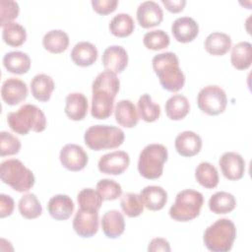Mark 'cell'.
Segmentation results:
<instances>
[{
    "instance_id": "obj_9",
    "label": "cell",
    "mask_w": 252,
    "mask_h": 252,
    "mask_svg": "<svg viewBox=\"0 0 252 252\" xmlns=\"http://www.w3.org/2000/svg\"><path fill=\"white\" fill-rule=\"evenodd\" d=\"M199 109L208 115H219L225 110L227 97L225 92L217 85H209L200 90L197 96Z\"/></svg>"
},
{
    "instance_id": "obj_5",
    "label": "cell",
    "mask_w": 252,
    "mask_h": 252,
    "mask_svg": "<svg viewBox=\"0 0 252 252\" xmlns=\"http://www.w3.org/2000/svg\"><path fill=\"white\" fill-rule=\"evenodd\" d=\"M124 132L113 125H93L84 135L85 144L93 151L114 149L124 142Z\"/></svg>"
},
{
    "instance_id": "obj_27",
    "label": "cell",
    "mask_w": 252,
    "mask_h": 252,
    "mask_svg": "<svg viewBox=\"0 0 252 252\" xmlns=\"http://www.w3.org/2000/svg\"><path fill=\"white\" fill-rule=\"evenodd\" d=\"M31 64L30 56L22 51H10L3 57L4 67L12 74H26L30 70Z\"/></svg>"
},
{
    "instance_id": "obj_41",
    "label": "cell",
    "mask_w": 252,
    "mask_h": 252,
    "mask_svg": "<svg viewBox=\"0 0 252 252\" xmlns=\"http://www.w3.org/2000/svg\"><path fill=\"white\" fill-rule=\"evenodd\" d=\"M21 142L18 137L7 131L0 133V156H13L20 152Z\"/></svg>"
},
{
    "instance_id": "obj_21",
    "label": "cell",
    "mask_w": 252,
    "mask_h": 252,
    "mask_svg": "<svg viewBox=\"0 0 252 252\" xmlns=\"http://www.w3.org/2000/svg\"><path fill=\"white\" fill-rule=\"evenodd\" d=\"M65 114L74 121L83 120L88 112V98L82 93H70L65 99Z\"/></svg>"
},
{
    "instance_id": "obj_33",
    "label": "cell",
    "mask_w": 252,
    "mask_h": 252,
    "mask_svg": "<svg viewBox=\"0 0 252 252\" xmlns=\"http://www.w3.org/2000/svg\"><path fill=\"white\" fill-rule=\"evenodd\" d=\"M135 29L133 18L126 13H119L115 15L109 23L110 32L117 37L129 36Z\"/></svg>"
},
{
    "instance_id": "obj_19",
    "label": "cell",
    "mask_w": 252,
    "mask_h": 252,
    "mask_svg": "<svg viewBox=\"0 0 252 252\" xmlns=\"http://www.w3.org/2000/svg\"><path fill=\"white\" fill-rule=\"evenodd\" d=\"M75 209L73 200L65 194H58L51 197L47 203V211L52 219L65 220L71 217Z\"/></svg>"
},
{
    "instance_id": "obj_35",
    "label": "cell",
    "mask_w": 252,
    "mask_h": 252,
    "mask_svg": "<svg viewBox=\"0 0 252 252\" xmlns=\"http://www.w3.org/2000/svg\"><path fill=\"white\" fill-rule=\"evenodd\" d=\"M19 212L28 220L38 218L42 213V207L37 197L32 193L25 194L19 201Z\"/></svg>"
},
{
    "instance_id": "obj_32",
    "label": "cell",
    "mask_w": 252,
    "mask_h": 252,
    "mask_svg": "<svg viewBox=\"0 0 252 252\" xmlns=\"http://www.w3.org/2000/svg\"><path fill=\"white\" fill-rule=\"evenodd\" d=\"M195 178L200 185L205 188H215L220 181L217 168L208 161L199 163L195 169Z\"/></svg>"
},
{
    "instance_id": "obj_24",
    "label": "cell",
    "mask_w": 252,
    "mask_h": 252,
    "mask_svg": "<svg viewBox=\"0 0 252 252\" xmlns=\"http://www.w3.org/2000/svg\"><path fill=\"white\" fill-rule=\"evenodd\" d=\"M97 49L95 45L89 41H80L75 44L71 51L72 61L80 67L93 65L97 59Z\"/></svg>"
},
{
    "instance_id": "obj_8",
    "label": "cell",
    "mask_w": 252,
    "mask_h": 252,
    "mask_svg": "<svg viewBox=\"0 0 252 252\" xmlns=\"http://www.w3.org/2000/svg\"><path fill=\"white\" fill-rule=\"evenodd\" d=\"M168 158L167 149L161 144L146 146L139 156L138 171L147 179H158L163 171V164Z\"/></svg>"
},
{
    "instance_id": "obj_25",
    "label": "cell",
    "mask_w": 252,
    "mask_h": 252,
    "mask_svg": "<svg viewBox=\"0 0 252 252\" xmlns=\"http://www.w3.org/2000/svg\"><path fill=\"white\" fill-rule=\"evenodd\" d=\"M55 85L53 79L46 74H37L31 81V92L38 101L45 102L50 99Z\"/></svg>"
},
{
    "instance_id": "obj_3",
    "label": "cell",
    "mask_w": 252,
    "mask_h": 252,
    "mask_svg": "<svg viewBox=\"0 0 252 252\" xmlns=\"http://www.w3.org/2000/svg\"><path fill=\"white\" fill-rule=\"evenodd\" d=\"M9 127L17 134L27 135L31 130L42 132L46 128V118L43 111L34 104H24L17 111L7 114Z\"/></svg>"
},
{
    "instance_id": "obj_43",
    "label": "cell",
    "mask_w": 252,
    "mask_h": 252,
    "mask_svg": "<svg viewBox=\"0 0 252 252\" xmlns=\"http://www.w3.org/2000/svg\"><path fill=\"white\" fill-rule=\"evenodd\" d=\"M118 5L117 0H93V9L100 15H107L115 11Z\"/></svg>"
},
{
    "instance_id": "obj_23",
    "label": "cell",
    "mask_w": 252,
    "mask_h": 252,
    "mask_svg": "<svg viewBox=\"0 0 252 252\" xmlns=\"http://www.w3.org/2000/svg\"><path fill=\"white\" fill-rule=\"evenodd\" d=\"M114 115L116 122L125 128H133L139 122L138 110L129 99H121L117 102Z\"/></svg>"
},
{
    "instance_id": "obj_34",
    "label": "cell",
    "mask_w": 252,
    "mask_h": 252,
    "mask_svg": "<svg viewBox=\"0 0 252 252\" xmlns=\"http://www.w3.org/2000/svg\"><path fill=\"white\" fill-rule=\"evenodd\" d=\"M2 37L6 44L12 47H18L26 41L27 32L19 23L11 22L3 27Z\"/></svg>"
},
{
    "instance_id": "obj_4",
    "label": "cell",
    "mask_w": 252,
    "mask_h": 252,
    "mask_svg": "<svg viewBox=\"0 0 252 252\" xmlns=\"http://www.w3.org/2000/svg\"><path fill=\"white\" fill-rule=\"evenodd\" d=\"M235 237V224L230 220L223 218L207 227L203 240L207 249L212 252H227L232 248Z\"/></svg>"
},
{
    "instance_id": "obj_1",
    "label": "cell",
    "mask_w": 252,
    "mask_h": 252,
    "mask_svg": "<svg viewBox=\"0 0 252 252\" xmlns=\"http://www.w3.org/2000/svg\"><path fill=\"white\" fill-rule=\"evenodd\" d=\"M120 89V82L115 73L103 71L99 73L92 85L91 114L96 119L108 118L114 106V99Z\"/></svg>"
},
{
    "instance_id": "obj_42",
    "label": "cell",
    "mask_w": 252,
    "mask_h": 252,
    "mask_svg": "<svg viewBox=\"0 0 252 252\" xmlns=\"http://www.w3.org/2000/svg\"><path fill=\"white\" fill-rule=\"evenodd\" d=\"M20 12L19 4L12 0L0 1V26L3 28L7 24L13 22Z\"/></svg>"
},
{
    "instance_id": "obj_18",
    "label": "cell",
    "mask_w": 252,
    "mask_h": 252,
    "mask_svg": "<svg viewBox=\"0 0 252 252\" xmlns=\"http://www.w3.org/2000/svg\"><path fill=\"white\" fill-rule=\"evenodd\" d=\"M174 146L180 156L190 158L201 151L202 139L193 131H183L176 136Z\"/></svg>"
},
{
    "instance_id": "obj_26",
    "label": "cell",
    "mask_w": 252,
    "mask_h": 252,
    "mask_svg": "<svg viewBox=\"0 0 252 252\" xmlns=\"http://www.w3.org/2000/svg\"><path fill=\"white\" fill-rule=\"evenodd\" d=\"M231 43V37L228 34L220 32H215L206 37L204 47L211 55L222 56L229 51Z\"/></svg>"
},
{
    "instance_id": "obj_11",
    "label": "cell",
    "mask_w": 252,
    "mask_h": 252,
    "mask_svg": "<svg viewBox=\"0 0 252 252\" xmlns=\"http://www.w3.org/2000/svg\"><path fill=\"white\" fill-rule=\"evenodd\" d=\"M130 164V157L124 151H114L100 157L97 167L105 174L119 175L123 173Z\"/></svg>"
},
{
    "instance_id": "obj_39",
    "label": "cell",
    "mask_w": 252,
    "mask_h": 252,
    "mask_svg": "<svg viewBox=\"0 0 252 252\" xmlns=\"http://www.w3.org/2000/svg\"><path fill=\"white\" fill-rule=\"evenodd\" d=\"M144 45L151 50H160L166 48L170 39L168 34L162 30H154L145 33L143 37Z\"/></svg>"
},
{
    "instance_id": "obj_44",
    "label": "cell",
    "mask_w": 252,
    "mask_h": 252,
    "mask_svg": "<svg viewBox=\"0 0 252 252\" xmlns=\"http://www.w3.org/2000/svg\"><path fill=\"white\" fill-rule=\"evenodd\" d=\"M15 203L11 196L1 194L0 195V217L6 218L10 215H12L14 211Z\"/></svg>"
},
{
    "instance_id": "obj_14",
    "label": "cell",
    "mask_w": 252,
    "mask_h": 252,
    "mask_svg": "<svg viewBox=\"0 0 252 252\" xmlns=\"http://www.w3.org/2000/svg\"><path fill=\"white\" fill-rule=\"evenodd\" d=\"M137 21L144 29L159 25L163 19L161 7L155 1H144L137 8Z\"/></svg>"
},
{
    "instance_id": "obj_28",
    "label": "cell",
    "mask_w": 252,
    "mask_h": 252,
    "mask_svg": "<svg viewBox=\"0 0 252 252\" xmlns=\"http://www.w3.org/2000/svg\"><path fill=\"white\" fill-rule=\"evenodd\" d=\"M165 113L171 120H181L190 111V103L183 94H173L165 102Z\"/></svg>"
},
{
    "instance_id": "obj_12",
    "label": "cell",
    "mask_w": 252,
    "mask_h": 252,
    "mask_svg": "<svg viewBox=\"0 0 252 252\" xmlns=\"http://www.w3.org/2000/svg\"><path fill=\"white\" fill-rule=\"evenodd\" d=\"M73 228L83 238L94 236L98 230V212L80 208L74 217Z\"/></svg>"
},
{
    "instance_id": "obj_2",
    "label": "cell",
    "mask_w": 252,
    "mask_h": 252,
    "mask_svg": "<svg viewBox=\"0 0 252 252\" xmlns=\"http://www.w3.org/2000/svg\"><path fill=\"white\" fill-rule=\"evenodd\" d=\"M153 68L161 87L171 93L180 91L185 84V75L179 67L175 53L167 51L154 56Z\"/></svg>"
},
{
    "instance_id": "obj_22",
    "label": "cell",
    "mask_w": 252,
    "mask_h": 252,
    "mask_svg": "<svg viewBox=\"0 0 252 252\" xmlns=\"http://www.w3.org/2000/svg\"><path fill=\"white\" fill-rule=\"evenodd\" d=\"M140 196L144 206L150 211H159L167 202L166 191L158 185H149L144 187Z\"/></svg>"
},
{
    "instance_id": "obj_37",
    "label": "cell",
    "mask_w": 252,
    "mask_h": 252,
    "mask_svg": "<svg viewBox=\"0 0 252 252\" xmlns=\"http://www.w3.org/2000/svg\"><path fill=\"white\" fill-rule=\"evenodd\" d=\"M120 206L123 213L129 218L139 217L144 212V204L141 196L136 193H125L121 197Z\"/></svg>"
},
{
    "instance_id": "obj_16",
    "label": "cell",
    "mask_w": 252,
    "mask_h": 252,
    "mask_svg": "<svg viewBox=\"0 0 252 252\" xmlns=\"http://www.w3.org/2000/svg\"><path fill=\"white\" fill-rule=\"evenodd\" d=\"M101 62L105 70L115 74L121 73L127 67L128 53L120 45H111L103 51Z\"/></svg>"
},
{
    "instance_id": "obj_10",
    "label": "cell",
    "mask_w": 252,
    "mask_h": 252,
    "mask_svg": "<svg viewBox=\"0 0 252 252\" xmlns=\"http://www.w3.org/2000/svg\"><path fill=\"white\" fill-rule=\"evenodd\" d=\"M61 164L70 171H79L86 167L89 161L88 154L77 144L65 145L59 154Z\"/></svg>"
},
{
    "instance_id": "obj_7",
    "label": "cell",
    "mask_w": 252,
    "mask_h": 252,
    "mask_svg": "<svg viewBox=\"0 0 252 252\" xmlns=\"http://www.w3.org/2000/svg\"><path fill=\"white\" fill-rule=\"evenodd\" d=\"M204 197L201 192L193 189L180 191L175 198L174 204L169 209V216L176 221H190L200 215Z\"/></svg>"
},
{
    "instance_id": "obj_36",
    "label": "cell",
    "mask_w": 252,
    "mask_h": 252,
    "mask_svg": "<svg viewBox=\"0 0 252 252\" xmlns=\"http://www.w3.org/2000/svg\"><path fill=\"white\" fill-rule=\"evenodd\" d=\"M139 116L146 122H155L160 115V106L155 103L150 94H144L138 100Z\"/></svg>"
},
{
    "instance_id": "obj_31",
    "label": "cell",
    "mask_w": 252,
    "mask_h": 252,
    "mask_svg": "<svg viewBox=\"0 0 252 252\" xmlns=\"http://www.w3.org/2000/svg\"><path fill=\"white\" fill-rule=\"evenodd\" d=\"M235 207L236 200L234 196L225 191H220L213 194L209 200V209L217 215L230 213Z\"/></svg>"
},
{
    "instance_id": "obj_38",
    "label": "cell",
    "mask_w": 252,
    "mask_h": 252,
    "mask_svg": "<svg viewBox=\"0 0 252 252\" xmlns=\"http://www.w3.org/2000/svg\"><path fill=\"white\" fill-rule=\"evenodd\" d=\"M77 201L81 209L98 212L103 200L97 190L93 188H85L78 193Z\"/></svg>"
},
{
    "instance_id": "obj_13",
    "label": "cell",
    "mask_w": 252,
    "mask_h": 252,
    "mask_svg": "<svg viewBox=\"0 0 252 252\" xmlns=\"http://www.w3.org/2000/svg\"><path fill=\"white\" fill-rule=\"evenodd\" d=\"M221 173L228 180H239L245 172V160L241 155L234 152L224 153L219 160Z\"/></svg>"
},
{
    "instance_id": "obj_40",
    "label": "cell",
    "mask_w": 252,
    "mask_h": 252,
    "mask_svg": "<svg viewBox=\"0 0 252 252\" xmlns=\"http://www.w3.org/2000/svg\"><path fill=\"white\" fill-rule=\"evenodd\" d=\"M96 190L101 196L102 200L105 201L116 200L122 194L121 185L118 182L107 178L100 179L96 183Z\"/></svg>"
},
{
    "instance_id": "obj_30",
    "label": "cell",
    "mask_w": 252,
    "mask_h": 252,
    "mask_svg": "<svg viewBox=\"0 0 252 252\" xmlns=\"http://www.w3.org/2000/svg\"><path fill=\"white\" fill-rule=\"evenodd\" d=\"M69 36L62 30H51L47 32L43 38V47L51 53H61L65 51L69 45Z\"/></svg>"
},
{
    "instance_id": "obj_15",
    "label": "cell",
    "mask_w": 252,
    "mask_h": 252,
    "mask_svg": "<svg viewBox=\"0 0 252 252\" xmlns=\"http://www.w3.org/2000/svg\"><path fill=\"white\" fill-rule=\"evenodd\" d=\"M1 96L8 105H17L28 96L27 84L18 78H8L2 85Z\"/></svg>"
},
{
    "instance_id": "obj_29",
    "label": "cell",
    "mask_w": 252,
    "mask_h": 252,
    "mask_svg": "<svg viewBox=\"0 0 252 252\" xmlns=\"http://www.w3.org/2000/svg\"><path fill=\"white\" fill-rule=\"evenodd\" d=\"M231 64L237 70H246L252 62V45L248 41H240L231 49Z\"/></svg>"
},
{
    "instance_id": "obj_6",
    "label": "cell",
    "mask_w": 252,
    "mask_h": 252,
    "mask_svg": "<svg viewBox=\"0 0 252 252\" xmlns=\"http://www.w3.org/2000/svg\"><path fill=\"white\" fill-rule=\"evenodd\" d=\"M1 180L17 192H28L34 185V175L21 160L11 158L0 165Z\"/></svg>"
},
{
    "instance_id": "obj_46",
    "label": "cell",
    "mask_w": 252,
    "mask_h": 252,
    "mask_svg": "<svg viewBox=\"0 0 252 252\" xmlns=\"http://www.w3.org/2000/svg\"><path fill=\"white\" fill-rule=\"evenodd\" d=\"M161 3L165 6L166 10L171 13H179L184 9L186 4L185 0H161Z\"/></svg>"
},
{
    "instance_id": "obj_20",
    "label": "cell",
    "mask_w": 252,
    "mask_h": 252,
    "mask_svg": "<svg viewBox=\"0 0 252 252\" xmlns=\"http://www.w3.org/2000/svg\"><path fill=\"white\" fill-rule=\"evenodd\" d=\"M100 224L104 235L111 239L119 237L125 230L124 217L117 210H110L104 213Z\"/></svg>"
},
{
    "instance_id": "obj_17",
    "label": "cell",
    "mask_w": 252,
    "mask_h": 252,
    "mask_svg": "<svg viewBox=\"0 0 252 252\" xmlns=\"http://www.w3.org/2000/svg\"><path fill=\"white\" fill-rule=\"evenodd\" d=\"M171 32L174 38L181 43L191 42L199 33V26L191 17H179L171 25Z\"/></svg>"
},
{
    "instance_id": "obj_45",
    "label": "cell",
    "mask_w": 252,
    "mask_h": 252,
    "mask_svg": "<svg viewBox=\"0 0 252 252\" xmlns=\"http://www.w3.org/2000/svg\"><path fill=\"white\" fill-rule=\"evenodd\" d=\"M148 251L149 252H158V251H163V252H169L170 251V245L169 242L161 237H156L151 240L149 246H148Z\"/></svg>"
}]
</instances>
